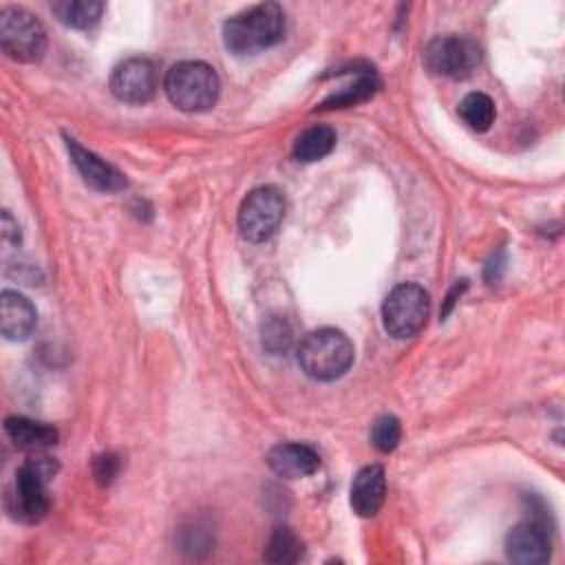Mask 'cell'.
Wrapping results in <instances>:
<instances>
[{
    "label": "cell",
    "mask_w": 565,
    "mask_h": 565,
    "mask_svg": "<svg viewBox=\"0 0 565 565\" xmlns=\"http://www.w3.org/2000/svg\"><path fill=\"white\" fill-rule=\"evenodd\" d=\"M285 35V11L276 2H260L232 15L223 24V44L234 55H254Z\"/></svg>",
    "instance_id": "obj_1"
},
{
    "label": "cell",
    "mask_w": 565,
    "mask_h": 565,
    "mask_svg": "<svg viewBox=\"0 0 565 565\" xmlns=\"http://www.w3.org/2000/svg\"><path fill=\"white\" fill-rule=\"evenodd\" d=\"M353 355V342L340 329L331 327L307 333L298 347L300 369L318 382L342 377L351 369Z\"/></svg>",
    "instance_id": "obj_2"
},
{
    "label": "cell",
    "mask_w": 565,
    "mask_h": 565,
    "mask_svg": "<svg viewBox=\"0 0 565 565\" xmlns=\"http://www.w3.org/2000/svg\"><path fill=\"white\" fill-rule=\"evenodd\" d=\"M163 88L168 99L183 113H201L216 104L221 93V82L214 66L185 60L168 68Z\"/></svg>",
    "instance_id": "obj_3"
},
{
    "label": "cell",
    "mask_w": 565,
    "mask_h": 565,
    "mask_svg": "<svg viewBox=\"0 0 565 565\" xmlns=\"http://www.w3.org/2000/svg\"><path fill=\"white\" fill-rule=\"evenodd\" d=\"M0 46L22 64L40 62L46 53V31L40 20L20 7H2L0 11Z\"/></svg>",
    "instance_id": "obj_4"
},
{
    "label": "cell",
    "mask_w": 565,
    "mask_h": 565,
    "mask_svg": "<svg viewBox=\"0 0 565 565\" xmlns=\"http://www.w3.org/2000/svg\"><path fill=\"white\" fill-rule=\"evenodd\" d=\"M430 311L428 291L415 282H402L388 291L382 305V322L388 335L404 340L419 333Z\"/></svg>",
    "instance_id": "obj_5"
},
{
    "label": "cell",
    "mask_w": 565,
    "mask_h": 565,
    "mask_svg": "<svg viewBox=\"0 0 565 565\" xmlns=\"http://www.w3.org/2000/svg\"><path fill=\"white\" fill-rule=\"evenodd\" d=\"M285 216V196L274 185L252 190L238 207V230L243 238L263 243L276 234Z\"/></svg>",
    "instance_id": "obj_6"
},
{
    "label": "cell",
    "mask_w": 565,
    "mask_h": 565,
    "mask_svg": "<svg viewBox=\"0 0 565 565\" xmlns=\"http://www.w3.org/2000/svg\"><path fill=\"white\" fill-rule=\"evenodd\" d=\"M53 475V463L49 459L26 461L15 470L13 481V512L24 523H38L46 516L51 499L46 481Z\"/></svg>",
    "instance_id": "obj_7"
},
{
    "label": "cell",
    "mask_w": 565,
    "mask_h": 565,
    "mask_svg": "<svg viewBox=\"0 0 565 565\" xmlns=\"http://www.w3.org/2000/svg\"><path fill=\"white\" fill-rule=\"evenodd\" d=\"M424 60L433 73L463 79L479 66L481 49L466 35H439L426 46Z\"/></svg>",
    "instance_id": "obj_8"
},
{
    "label": "cell",
    "mask_w": 565,
    "mask_h": 565,
    "mask_svg": "<svg viewBox=\"0 0 565 565\" xmlns=\"http://www.w3.org/2000/svg\"><path fill=\"white\" fill-rule=\"evenodd\" d=\"M110 93L126 104H146L157 93V66L148 57H126L110 73Z\"/></svg>",
    "instance_id": "obj_9"
},
{
    "label": "cell",
    "mask_w": 565,
    "mask_h": 565,
    "mask_svg": "<svg viewBox=\"0 0 565 565\" xmlns=\"http://www.w3.org/2000/svg\"><path fill=\"white\" fill-rule=\"evenodd\" d=\"M550 536L536 521L516 523L505 536L508 558L519 565H541L550 561Z\"/></svg>",
    "instance_id": "obj_10"
},
{
    "label": "cell",
    "mask_w": 565,
    "mask_h": 565,
    "mask_svg": "<svg viewBox=\"0 0 565 565\" xmlns=\"http://www.w3.org/2000/svg\"><path fill=\"white\" fill-rule=\"evenodd\" d=\"M66 148H68L73 166L77 168V172L90 188L102 190V192H117V190L126 188L124 174L117 168H113L110 163H106L104 159H99L95 152L79 146V141L66 137Z\"/></svg>",
    "instance_id": "obj_11"
},
{
    "label": "cell",
    "mask_w": 565,
    "mask_h": 565,
    "mask_svg": "<svg viewBox=\"0 0 565 565\" xmlns=\"http://www.w3.org/2000/svg\"><path fill=\"white\" fill-rule=\"evenodd\" d=\"M267 463L278 477L300 479V477L313 475L320 468V455L307 444L285 441V444H276L267 452Z\"/></svg>",
    "instance_id": "obj_12"
},
{
    "label": "cell",
    "mask_w": 565,
    "mask_h": 565,
    "mask_svg": "<svg viewBox=\"0 0 565 565\" xmlns=\"http://www.w3.org/2000/svg\"><path fill=\"white\" fill-rule=\"evenodd\" d=\"M38 324V313L31 300L18 291L4 289L0 294V331L7 340H26Z\"/></svg>",
    "instance_id": "obj_13"
},
{
    "label": "cell",
    "mask_w": 565,
    "mask_h": 565,
    "mask_svg": "<svg viewBox=\"0 0 565 565\" xmlns=\"http://www.w3.org/2000/svg\"><path fill=\"white\" fill-rule=\"evenodd\" d=\"M351 508L358 516H373L380 512L386 494V477L384 468L377 463L364 466L351 481V492H349Z\"/></svg>",
    "instance_id": "obj_14"
},
{
    "label": "cell",
    "mask_w": 565,
    "mask_h": 565,
    "mask_svg": "<svg viewBox=\"0 0 565 565\" xmlns=\"http://www.w3.org/2000/svg\"><path fill=\"white\" fill-rule=\"evenodd\" d=\"M4 430L11 437V441L24 450L49 448L57 441V430L53 426L29 417H7Z\"/></svg>",
    "instance_id": "obj_15"
},
{
    "label": "cell",
    "mask_w": 565,
    "mask_h": 565,
    "mask_svg": "<svg viewBox=\"0 0 565 565\" xmlns=\"http://www.w3.org/2000/svg\"><path fill=\"white\" fill-rule=\"evenodd\" d=\"M335 139L338 137L331 126H324V124L309 126L294 141V157L302 163L320 161L327 154H331V150L335 148Z\"/></svg>",
    "instance_id": "obj_16"
},
{
    "label": "cell",
    "mask_w": 565,
    "mask_h": 565,
    "mask_svg": "<svg viewBox=\"0 0 565 565\" xmlns=\"http://www.w3.org/2000/svg\"><path fill=\"white\" fill-rule=\"evenodd\" d=\"M51 11L71 29H88L99 20L104 4L95 0H60L51 4Z\"/></svg>",
    "instance_id": "obj_17"
},
{
    "label": "cell",
    "mask_w": 565,
    "mask_h": 565,
    "mask_svg": "<svg viewBox=\"0 0 565 565\" xmlns=\"http://www.w3.org/2000/svg\"><path fill=\"white\" fill-rule=\"evenodd\" d=\"M263 556L267 563H276V565L296 563L302 556V541L296 536V532L291 527L280 525L271 532Z\"/></svg>",
    "instance_id": "obj_18"
},
{
    "label": "cell",
    "mask_w": 565,
    "mask_h": 565,
    "mask_svg": "<svg viewBox=\"0 0 565 565\" xmlns=\"http://www.w3.org/2000/svg\"><path fill=\"white\" fill-rule=\"evenodd\" d=\"M457 113L463 119V124L477 132L488 130L494 121V104L486 93H468L459 102Z\"/></svg>",
    "instance_id": "obj_19"
},
{
    "label": "cell",
    "mask_w": 565,
    "mask_h": 565,
    "mask_svg": "<svg viewBox=\"0 0 565 565\" xmlns=\"http://www.w3.org/2000/svg\"><path fill=\"white\" fill-rule=\"evenodd\" d=\"M380 82L375 77L373 71H364L353 84L344 86L342 90H338L335 95H331L329 99L322 102V108H342V106H353L360 104L369 97H373V93L377 90Z\"/></svg>",
    "instance_id": "obj_20"
},
{
    "label": "cell",
    "mask_w": 565,
    "mask_h": 565,
    "mask_svg": "<svg viewBox=\"0 0 565 565\" xmlns=\"http://www.w3.org/2000/svg\"><path fill=\"white\" fill-rule=\"evenodd\" d=\"M402 437V426L395 415H382L371 426V441L380 452H391L397 448Z\"/></svg>",
    "instance_id": "obj_21"
},
{
    "label": "cell",
    "mask_w": 565,
    "mask_h": 565,
    "mask_svg": "<svg viewBox=\"0 0 565 565\" xmlns=\"http://www.w3.org/2000/svg\"><path fill=\"white\" fill-rule=\"evenodd\" d=\"M289 340H291V331L285 320H280V318L267 320V324L263 327V347L267 351L280 353L289 347Z\"/></svg>",
    "instance_id": "obj_22"
},
{
    "label": "cell",
    "mask_w": 565,
    "mask_h": 565,
    "mask_svg": "<svg viewBox=\"0 0 565 565\" xmlns=\"http://www.w3.org/2000/svg\"><path fill=\"white\" fill-rule=\"evenodd\" d=\"M117 472V457L113 455H102L95 459V477L102 481V483H108Z\"/></svg>",
    "instance_id": "obj_23"
},
{
    "label": "cell",
    "mask_w": 565,
    "mask_h": 565,
    "mask_svg": "<svg viewBox=\"0 0 565 565\" xmlns=\"http://www.w3.org/2000/svg\"><path fill=\"white\" fill-rule=\"evenodd\" d=\"M2 238L4 243L9 241H20V232H18V225L13 223V218L9 216V212H2Z\"/></svg>",
    "instance_id": "obj_24"
}]
</instances>
